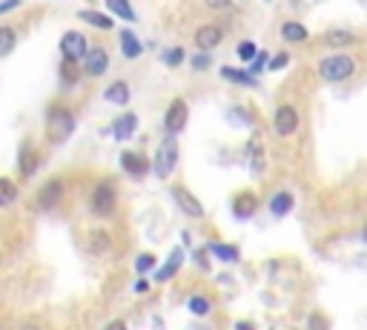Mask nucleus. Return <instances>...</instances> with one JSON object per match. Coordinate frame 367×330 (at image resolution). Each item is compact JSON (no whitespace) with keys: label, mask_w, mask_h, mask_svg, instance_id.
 <instances>
[{"label":"nucleus","mask_w":367,"mask_h":330,"mask_svg":"<svg viewBox=\"0 0 367 330\" xmlns=\"http://www.w3.org/2000/svg\"><path fill=\"white\" fill-rule=\"evenodd\" d=\"M104 330H127V322H120V319H115V322H109Z\"/></svg>","instance_id":"nucleus-40"},{"label":"nucleus","mask_w":367,"mask_h":330,"mask_svg":"<svg viewBox=\"0 0 367 330\" xmlns=\"http://www.w3.org/2000/svg\"><path fill=\"white\" fill-rule=\"evenodd\" d=\"M120 55H124L127 61H135V57L144 55V43L138 41L135 32H130V29H124V32H120Z\"/></svg>","instance_id":"nucleus-18"},{"label":"nucleus","mask_w":367,"mask_h":330,"mask_svg":"<svg viewBox=\"0 0 367 330\" xmlns=\"http://www.w3.org/2000/svg\"><path fill=\"white\" fill-rule=\"evenodd\" d=\"M327 43L330 46H350L356 43L353 32H345V29H333V32H327Z\"/></svg>","instance_id":"nucleus-29"},{"label":"nucleus","mask_w":367,"mask_h":330,"mask_svg":"<svg viewBox=\"0 0 367 330\" xmlns=\"http://www.w3.org/2000/svg\"><path fill=\"white\" fill-rule=\"evenodd\" d=\"M287 64H290V55H287V52H279L275 57H270V64H267V67H270L272 72H282Z\"/></svg>","instance_id":"nucleus-34"},{"label":"nucleus","mask_w":367,"mask_h":330,"mask_svg":"<svg viewBox=\"0 0 367 330\" xmlns=\"http://www.w3.org/2000/svg\"><path fill=\"white\" fill-rule=\"evenodd\" d=\"M264 61H267V55H264V52H258V55H256V57H253V61H250V64H253V69H256V72H258V69H261V67H264Z\"/></svg>","instance_id":"nucleus-39"},{"label":"nucleus","mask_w":367,"mask_h":330,"mask_svg":"<svg viewBox=\"0 0 367 330\" xmlns=\"http://www.w3.org/2000/svg\"><path fill=\"white\" fill-rule=\"evenodd\" d=\"M307 327H310V330H330V324H327V319H324L321 313H313L310 322H307Z\"/></svg>","instance_id":"nucleus-36"},{"label":"nucleus","mask_w":367,"mask_h":330,"mask_svg":"<svg viewBox=\"0 0 367 330\" xmlns=\"http://www.w3.org/2000/svg\"><path fill=\"white\" fill-rule=\"evenodd\" d=\"M209 253L219 256L221 261H238V250L233 245H221V242H212L209 245Z\"/></svg>","instance_id":"nucleus-27"},{"label":"nucleus","mask_w":367,"mask_h":330,"mask_svg":"<svg viewBox=\"0 0 367 330\" xmlns=\"http://www.w3.org/2000/svg\"><path fill=\"white\" fill-rule=\"evenodd\" d=\"M221 78H227L230 83H238V86H258V78L253 72H244V69H230L224 67L221 69Z\"/></svg>","instance_id":"nucleus-25"},{"label":"nucleus","mask_w":367,"mask_h":330,"mask_svg":"<svg viewBox=\"0 0 367 330\" xmlns=\"http://www.w3.org/2000/svg\"><path fill=\"white\" fill-rule=\"evenodd\" d=\"M149 158L141 156V153H132V149H127V153H120V170H124L127 175L132 178H144L149 172Z\"/></svg>","instance_id":"nucleus-12"},{"label":"nucleus","mask_w":367,"mask_h":330,"mask_svg":"<svg viewBox=\"0 0 367 330\" xmlns=\"http://www.w3.org/2000/svg\"><path fill=\"white\" fill-rule=\"evenodd\" d=\"M18 184L12 181V178H6V175H0V207H12L15 201H18Z\"/></svg>","instance_id":"nucleus-26"},{"label":"nucleus","mask_w":367,"mask_h":330,"mask_svg":"<svg viewBox=\"0 0 367 330\" xmlns=\"http://www.w3.org/2000/svg\"><path fill=\"white\" fill-rule=\"evenodd\" d=\"M81 72L89 78H101L109 72V52L104 46H89L83 61H81Z\"/></svg>","instance_id":"nucleus-6"},{"label":"nucleus","mask_w":367,"mask_h":330,"mask_svg":"<svg viewBox=\"0 0 367 330\" xmlns=\"http://www.w3.org/2000/svg\"><path fill=\"white\" fill-rule=\"evenodd\" d=\"M130 98H132V92H130V83H127V81H112V83L104 89V101H106V104L127 106Z\"/></svg>","instance_id":"nucleus-16"},{"label":"nucleus","mask_w":367,"mask_h":330,"mask_svg":"<svg viewBox=\"0 0 367 330\" xmlns=\"http://www.w3.org/2000/svg\"><path fill=\"white\" fill-rule=\"evenodd\" d=\"M57 83L64 86V89H75L81 83V64L60 57V64H57Z\"/></svg>","instance_id":"nucleus-14"},{"label":"nucleus","mask_w":367,"mask_h":330,"mask_svg":"<svg viewBox=\"0 0 367 330\" xmlns=\"http://www.w3.org/2000/svg\"><path fill=\"white\" fill-rule=\"evenodd\" d=\"M175 164H178V141H175V135H167L161 141L158 153H155V161H152L149 170L155 172L158 178H169L172 170H175Z\"/></svg>","instance_id":"nucleus-3"},{"label":"nucleus","mask_w":367,"mask_h":330,"mask_svg":"<svg viewBox=\"0 0 367 330\" xmlns=\"http://www.w3.org/2000/svg\"><path fill=\"white\" fill-rule=\"evenodd\" d=\"M256 55H258V46H256L253 41H244V43H238V57H241L244 64H250Z\"/></svg>","instance_id":"nucleus-32"},{"label":"nucleus","mask_w":367,"mask_h":330,"mask_svg":"<svg viewBox=\"0 0 367 330\" xmlns=\"http://www.w3.org/2000/svg\"><path fill=\"white\" fill-rule=\"evenodd\" d=\"M282 38H284L287 43H304V41L310 38V32H307V29H304L298 20H287V23L282 26Z\"/></svg>","instance_id":"nucleus-23"},{"label":"nucleus","mask_w":367,"mask_h":330,"mask_svg":"<svg viewBox=\"0 0 367 330\" xmlns=\"http://www.w3.org/2000/svg\"><path fill=\"white\" fill-rule=\"evenodd\" d=\"M38 167H41L38 149H35L32 144H29V141H23V144H20V149H18V172H20L23 178H35Z\"/></svg>","instance_id":"nucleus-10"},{"label":"nucleus","mask_w":367,"mask_h":330,"mask_svg":"<svg viewBox=\"0 0 367 330\" xmlns=\"http://www.w3.org/2000/svg\"><path fill=\"white\" fill-rule=\"evenodd\" d=\"M235 330H256V327H253V324H247V322H238V324H235Z\"/></svg>","instance_id":"nucleus-41"},{"label":"nucleus","mask_w":367,"mask_h":330,"mask_svg":"<svg viewBox=\"0 0 367 330\" xmlns=\"http://www.w3.org/2000/svg\"><path fill=\"white\" fill-rule=\"evenodd\" d=\"M78 18H81L83 23H89V26L101 29V32H109V29L115 26V20H112L109 15H104V12H98V9H81Z\"/></svg>","instance_id":"nucleus-19"},{"label":"nucleus","mask_w":367,"mask_h":330,"mask_svg":"<svg viewBox=\"0 0 367 330\" xmlns=\"http://www.w3.org/2000/svg\"><path fill=\"white\" fill-rule=\"evenodd\" d=\"M190 310H193L195 316H207V313L212 310V305H209V298H204V296H193V298H190Z\"/></svg>","instance_id":"nucleus-31"},{"label":"nucleus","mask_w":367,"mask_h":330,"mask_svg":"<svg viewBox=\"0 0 367 330\" xmlns=\"http://www.w3.org/2000/svg\"><path fill=\"white\" fill-rule=\"evenodd\" d=\"M181 267H184V247H175L169 253V259L161 264V270H155V276H152V279H155V282H169Z\"/></svg>","instance_id":"nucleus-17"},{"label":"nucleus","mask_w":367,"mask_h":330,"mask_svg":"<svg viewBox=\"0 0 367 330\" xmlns=\"http://www.w3.org/2000/svg\"><path fill=\"white\" fill-rule=\"evenodd\" d=\"M221 38H224V32H221V26H216V23H207V26H201L195 32V43H198L201 52L216 49L221 43Z\"/></svg>","instance_id":"nucleus-15"},{"label":"nucleus","mask_w":367,"mask_h":330,"mask_svg":"<svg viewBox=\"0 0 367 330\" xmlns=\"http://www.w3.org/2000/svg\"><path fill=\"white\" fill-rule=\"evenodd\" d=\"M256 209H258V201H256L253 193H241V195L233 201V213H235L238 219H250Z\"/></svg>","instance_id":"nucleus-21"},{"label":"nucleus","mask_w":367,"mask_h":330,"mask_svg":"<svg viewBox=\"0 0 367 330\" xmlns=\"http://www.w3.org/2000/svg\"><path fill=\"white\" fill-rule=\"evenodd\" d=\"M115 201H118V195H115V187L109 181H101L95 190H92V195H89L92 213L101 216V219H106V216L115 213Z\"/></svg>","instance_id":"nucleus-5"},{"label":"nucleus","mask_w":367,"mask_h":330,"mask_svg":"<svg viewBox=\"0 0 367 330\" xmlns=\"http://www.w3.org/2000/svg\"><path fill=\"white\" fill-rule=\"evenodd\" d=\"M364 242H367V230H364Z\"/></svg>","instance_id":"nucleus-43"},{"label":"nucleus","mask_w":367,"mask_h":330,"mask_svg":"<svg viewBox=\"0 0 367 330\" xmlns=\"http://www.w3.org/2000/svg\"><path fill=\"white\" fill-rule=\"evenodd\" d=\"M172 198H175V204L184 209V216H190V219H201V216H204V207L195 201V195H193L190 190L172 187Z\"/></svg>","instance_id":"nucleus-13"},{"label":"nucleus","mask_w":367,"mask_h":330,"mask_svg":"<svg viewBox=\"0 0 367 330\" xmlns=\"http://www.w3.org/2000/svg\"><path fill=\"white\" fill-rule=\"evenodd\" d=\"M164 64H167L169 69L181 67V64H184V49H181V46H172V49H167V52H164Z\"/></svg>","instance_id":"nucleus-30"},{"label":"nucleus","mask_w":367,"mask_h":330,"mask_svg":"<svg viewBox=\"0 0 367 330\" xmlns=\"http://www.w3.org/2000/svg\"><path fill=\"white\" fill-rule=\"evenodd\" d=\"M23 6V0H0V15H9Z\"/></svg>","instance_id":"nucleus-37"},{"label":"nucleus","mask_w":367,"mask_h":330,"mask_svg":"<svg viewBox=\"0 0 367 330\" xmlns=\"http://www.w3.org/2000/svg\"><path fill=\"white\" fill-rule=\"evenodd\" d=\"M207 6H212V9H230L233 0H207Z\"/></svg>","instance_id":"nucleus-38"},{"label":"nucleus","mask_w":367,"mask_h":330,"mask_svg":"<svg viewBox=\"0 0 367 330\" xmlns=\"http://www.w3.org/2000/svg\"><path fill=\"white\" fill-rule=\"evenodd\" d=\"M89 49V38L78 29H67L64 35H60V57H67V61H83V55Z\"/></svg>","instance_id":"nucleus-4"},{"label":"nucleus","mask_w":367,"mask_h":330,"mask_svg":"<svg viewBox=\"0 0 367 330\" xmlns=\"http://www.w3.org/2000/svg\"><path fill=\"white\" fill-rule=\"evenodd\" d=\"M78 127V118L67 104H52L46 109V138L49 144H67Z\"/></svg>","instance_id":"nucleus-1"},{"label":"nucleus","mask_w":367,"mask_h":330,"mask_svg":"<svg viewBox=\"0 0 367 330\" xmlns=\"http://www.w3.org/2000/svg\"><path fill=\"white\" fill-rule=\"evenodd\" d=\"M89 247L95 250V253H106L112 247V238L104 230H95V233H92V238H89Z\"/></svg>","instance_id":"nucleus-28"},{"label":"nucleus","mask_w":367,"mask_h":330,"mask_svg":"<svg viewBox=\"0 0 367 330\" xmlns=\"http://www.w3.org/2000/svg\"><path fill=\"white\" fill-rule=\"evenodd\" d=\"M353 72H356V61L350 55H330V57H321L319 61V75L330 83L347 81Z\"/></svg>","instance_id":"nucleus-2"},{"label":"nucleus","mask_w":367,"mask_h":330,"mask_svg":"<svg viewBox=\"0 0 367 330\" xmlns=\"http://www.w3.org/2000/svg\"><path fill=\"white\" fill-rule=\"evenodd\" d=\"M18 49V29L9 23H0V61Z\"/></svg>","instance_id":"nucleus-20"},{"label":"nucleus","mask_w":367,"mask_h":330,"mask_svg":"<svg viewBox=\"0 0 367 330\" xmlns=\"http://www.w3.org/2000/svg\"><path fill=\"white\" fill-rule=\"evenodd\" d=\"M106 9H109V15L127 20V23H135V20H138V15H135V9H132L130 0H106Z\"/></svg>","instance_id":"nucleus-22"},{"label":"nucleus","mask_w":367,"mask_h":330,"mask_svg":"<svg viewBox=\"0 0 367 330\" xmlns=\"http://www.w3.org/2000/svg\"><path fill=\"white\" fill-rule=\"evenodd\" d=\"M293 204H296V201H293V193H287V190H284V193H275L272 201H270V213H272L275 219H282V216H287L290 209H293Z\"/></svg>","instance_id":"nucleus-24"},{"label":"nucleus","mask_w":367,"mask_h":330,"mask_svg":"<svg viewBox=\"0 0 367 330\" xmlns=\"http://www.w3.org/2000/svg\"><path fill=\"white\" fill-rule=\"evenodd\" d=\"M60 198H64V181L60 178H49V181L38 190V198H35V204H38V209H55L57 204H60Z\"/></svg>","instance_id":"nucleus-9"},{"label":"nucleus","mask_w":367,"mask_h":330,"mask_svg":"<svg viewBox=\"0 0 367 330\" xmlns=\"http://www.w3.org/2000/svg\"><path fill=\"white\" fill-rule=\"evenodd\" d=\"M272 127H275V135L290 138L298 130V109L293 104H282L272 115Z\"/></svg>","instance_id":"nucleus-8"},{"label":"nucleus","mask_w":367,"mask_h":330,"mask_svg":"<svg viewBox=\"0 0 367 330\" xmlns=\"http://www.w3.org/2000/svg\"><path fill=\"white\" fill-rule=\"evenodd\" d=\"M209 64H212L209 52H198V55L193 57V69H195V72H204V69H209Z\"/></svg>","instance_id":"nucleus-35"},{"label":"nucleus","mask_w":367,"mask_h":330,"mask_svg":"<svg viewBox=\"0 0 367 330\" xmlns=\"http://www.w3.org/2000/svg\"><path fill=\"white\" fill-rule=\"evenodd\" d=\"M135 293H146V282H138V284H135Z\"/></svg>","instance_id":"nucleus-42"},{"label":"nucleus","mask_w":367,"mask_h":330,"mask_svg":"<svg viewBox=\"0 0 367 330\" xmlns=\"http://www.w3.org/2000/svg\"><path fill=\"white\" fill-rule=\"evenodd\" d=\"M135 132H138V115L135 112H120L109 127V135L115 141H130Z\"/></svg>","instance_id":"nucleus-11"},{"label":"nucleus","mask_w":367,"mask_h":330,"mask_svg":"<svg viewBox=\"0 0 367 330\" xmlns=\"http://www.w3.org/2000/svg\"><path fill=\"white\" fill-rule=\"evenodd\" d=\"M187 121H190V106H187V101H184V98H175V101L169 104L167 115H164V130H167V135L184 132Z\"/></svg>","instance_id":"nucleus-7"},{"label":"nucleus","mask_w":367,"mask_h":330,"mask_svg":"<svg viewBox=\"0 0 367 330\" xmlns=\"http://www.w3.org/2000/svg\"><path fill=\"white\" fill-rule=\"evenodd\" d=\"M152 267H155V256H152V253H144V256L135 259V270H138V273H149Z\"/></svg>","instance_id":"nucleus-33"}]
</instances>
